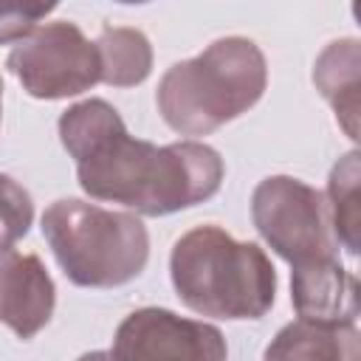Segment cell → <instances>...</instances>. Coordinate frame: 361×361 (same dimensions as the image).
I'll use <instances>...</instances> for the list:
<instances>
[{
  "instance_id": "cell-16",
  "label": "cell",
  "mask_w": 361,
  "mask_h": 361,
  "mask_svg": "<svg viewBox=\"0 0 361 361\" xmlns=\"http://www.w3.org/2000/svg\"><path fill=\"white\" fill-rule=\"evenodd\" d=\"M79 361H116L113 353H104V350H96V353H85Z\"/></svg>"
},
{
  "instance_id": "cell-4",
  "label": "cell",
  "mask_w": 361,
  "mask_h": 361,
  "mask_svg": "<svg viewBox=\"0 0 361 361\" xmlns=\"http://www.w3.org/2000/svg\"><path fill=\"white\" fill-rule=\"evenodd\" d=\"M42 234L65 276L82 288L124 285L144 271L149 257V234L135 214L76 197L45 209Z\"/></svg>"
},
{
  "instance_id": "cell-11",
  "label": "cell",
  "mask_w": 361,
  "mask_h": 361,
  "mask_svg": "<svg viewBox=\"0 0 361 361\" xmlns=\"http://www.w3.org/2000/svg\"><path fill=\"white\" fill-rule=\"evenodd\" d=\"M358 73H361L358 39L330 42L313 65V82L319 93L333 104L336 118L341 121L350 138H358Z\"/></svg>"
},
{
  "instance_id": "cell-3",
  "label": "cell",
  "mask_w": 361,
  "mask_h": 361,
  "mask_svg": "<svg viewBox=\"0 0 361 361\" xmlns=\"http://www.w3.org/2000/svg\"><path fill=\"white\" fill-rule=\"evenodd\" d=\"M268 85L265 56L245 37L214 39L203 54L175 62L158 85V113L180 135H209L251 110Z\"/></svg>"
},
{
  "instance_id": "cell-10",
  "label": "cell",
  "mask_w": 361,
  "mask_h": 361,
  "mask_svg": "<svg viewBox=\"0 0 361 361\" xmlns=\"http://www.w3.org/2000/svg\"><path fill=\"white\" fill-rule=\"evenodd\" d=\"M265 361H358L355 324L290 322L265 350Z\"/></svg>"
},
{
  "instance_id": "cell-13",
  "label": "cell",
  "mask_w": 361,
  "mask_h": 361,
  "mask_svg": "<svg viewBox=\"0 0 361 361\" xmlns=\"http://www.w3.org/2000/svg\"><path fill=\"white\" fill-rule=\"evenodd\" d=\"M358 152H347L330 172L327 183V220L333 228V240L347 248V254H358V231H361V209H358Z\"/></svg>"
},
{
  "instance_id": "cell-15",
  "label": "cell",
  "mask_w": 361,
  "mask_h": 361,
  "mask_svg": "<svg viewBox=\"0 0 361 361\" xmlns=\"http://www.w3.org/2000/svg\"><path fill=\"white\" fill-rule=\"evenodd\" d=\"M56 3H20V0H0V45L25 39L37 23L51 14Z\"/></svg>"
},
{
  "instance_id": "cell-14",
  "label": "cell",
  "mask_w": 361,
  "mask_h": 361,
  "mask_svg": "<svg viewBox=\"0 0 361 361\" xmlns=\"http://www.w3.org/2000/svg\"><path fill=\"white\" fill-rule=\"evenodd\" d=\"M31 220H34L31 195L8 175H0V248H11L20 237H25Z\"/></svg>"
},
{
  "instance_id": "cell-5",
  "label": "cell",
  "mask_w": 361,
  "mask_h": 361,
  "mask_svg": "<svg viewBox=\"0 0 361 361\" xmlns=\"http://www.w3.org/2000/svg\"><path fill=\"white\" fill-rule=\"evenodd\" d=\"M251 217L262 240L288 259L290 268L336 257L324 195L299 178H265L254 189Z\"/></svg>"
},
{
  "instance_id": "cell-8",
  "label": "cell",
  "mask_w": 361,
  "mask_h": 361,
  "mask_svg": "<svg viewBox=\"0 0 361 361\" xmlns=\"http://www.w3.org/2000/svg\"><path fill=\"white\" fill-rule=\"evenodd\" d=\"M56 290L37 254L0 248V322L20 338H34L54 313Z\"/></svg>"
},
{
  "instance_id": "cell-17",
  "label": "cell",
  "mask_w": 361,
  "mask_h": 361,
  "mask_svg": "<svg viewBox=\"0 0 361 361\" xmlns=\"http://www.w3.org/2000/svg\"><path fill=\"white\" fill-rule=\"evenodd\" d=\"M0 102H3V82H0Z\"/></svg>"
},
{
  "instance_id": "cell-2",
  "label": "cell",
  "mask_w": 361,
  "mask_h": 361,
  "mask_svg": "<svg viewBox=\"0 0 361 361\" xmlns=\"http://www.w3.org/2000/svg\"><path fill=\"white\" fill-rule=\"evenodd\" d=\"M169 274L180 302L214 319H259L276 293V271L265 251L217 226L186 231L172 248Z\"/></svg>"
},
{
  "instance_id": "cell-12",
  "label": "cell",
  "mask_w": 361,
  "mask_h": 361,
  "mask_svg": "<svg viewBox=\"0 0 361 361\" xmlns=\"http://www.w3.org/2000/svg\"><path fill=\"white\" fill-rule=\"evenodd\" d=\"M96 51H99V65H102V82L107 85L130 87L149 76L152 48H149V39L138 28L104 25L96 39Z\"/></svg>"
},
{
  "instance_id": "cell-1",
  "label": "cell",
  "mask_w": 361,
  "mask_h": 361,
  "mask_svg": "<svg viewBox=\"0 0 361 361\" xmlns=\"http://www.w3.org/2000/svg\"><path fill=\"white\" fill-rule=\"evenodd\" d=\"M76 175L90 197L161 217L209 200L220 189L223 158L197 141L158 147L133 138L121 124L76 161Z\"/></svg>"
},
{
  "instance_id": "cell-6",
  "label": "cell",
  "mask_w": 361,
  "mask_h": 361,
  "mask_svg": "<svg viewBox=\"0 0 361 361\" xmlns=\"http://www.w3.org/2000/svg\"><path fill=\"white\" fill-rule=\"evenodd\" d=\"M6 65L34 99H68L102 82L96 42L68 20L37 25L11 48Z\"/></svg>"
},
{
  "instance_id": "cell-9",
  "label": "cell",
  "mask_w": 361,
  "mask_h": 361,
  "mask_svg": "<svg viewBox=\"0 0 361 361\" xmlns=\"http://www.w3.org/2000/svg\"><path fill=\"white\" fill-rule=\"evenodd\" d=\"M290 302L302 322L313 324H355L358 285L355 276L333 257L293 265Z\"/></svg>"
},
{
  "instance_id": "cell-7",
  "label": "cell",
  "mask_w": 361,
  "mask_h": 361,
  "mask_svg": "<svg viewBox=\"0 0 361 361\" xmlns=\"http://www.w3.org/2000/svg\"><path fill=\"white\" fill-rule=\"evenodd\" d=\"M113 355L116 361H226V338L214 324L141 307L118 324Z\"/></svg>"
}]
</instances>
